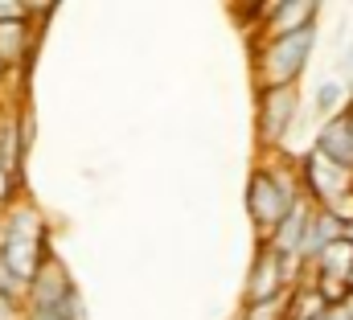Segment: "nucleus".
<instances>
[{"label":"nucleus","mask_w":353,"mask_h":320,"mask_svg":"<svg viewBox=\"0 0 353 320\" xmlns=\"http://www.w3.org/2000/svg\"><path fill=\"white\" fill-rule=\"evenodd\" d=\"M304 201V181H300V157L288 152H271L251 164L247 177V218L255 226L259 242H267L279 222Z\"/></svg>","instance_id":"f257e3e1"},{"label":"nucleus","mask_w":353,"mask_h":320,"mask_svg":"<svg viewBox=\"0 0 353 320\" xmlns=\"http://www.w3.org/2000/svg\"><path fill=\"white\" fill-rule=\"evenodd\" d=\"M54 254V234L46 214L25 197L8 210H0V263L29 288L37 279V271L46 267V259Z\"/></svg>","instance_id":"f03ea898"},{"label":"nucleus","mask_w":353,"mask_h":320,"mask_svg":"<svg viewBox=\"0 0 353 320\" xmlns=\"http://www.w3.org/2000/svg\"><path fill=\"white\" fill-rule=\"evenodd\" d=\"M312 54H316V29H304V33H292V37H279V41H251L255 90L300 86Z\"/></svg>","instance_id":"7ed1b4c3"},{"label":"nucleus","mask_w":353,"mask_h":320,"mask_svg":"<svg viewBox=\"0 0 353 320\" xmlns=\"http://www.w3.org/2000/svg\"><path fill=\"white\" fill-rule=\"evenodd\" d=\"M308 275V267L296 259V254H283L275 250L271 242L255 246V263L247 271V283H243V308L251 304H271V300H288L292 288Z\"/></svg>","instance_id":"20e7f679"},{"label":"nucleus","mask_w":353,"mask_h":320,"mask_svg":"<svg viewBox=\"0 0 353 320\" xmlns=\"http://www.w3.org/2000/svg\"><path fill=\"white\" fill-rule=\"evenodd\" d=\"M29 312H46L58 320H87V300H83V292H79V283L58 250L46 259V267L29 283Z\"/></svg>","instance_id":"39448f33"},{"label":"nucleus","mask_w":353,"mask_h":320,"mask_svg":"<svg viewBox=\"0 0 353 320\" xmlns=\"http://www.w3.org/2000/svg\"><path fill=\"white\" fill-rule=\"evenodd\" d=\"M300 86H275V90H255V148L259 157L283 152L288 136L300 115Z\"/></svg>","instance_id":"423d86ee"},{"label":"nucleus","mask_w":353,"mask_h":320,"mask_svg":"<svg viewBox=\"0 0 353 320\" xmlns=\"http://www.w3.org/2000/svg\"><path fill=\"white\" fill-rule=\"evenodd\" d=\"M300 181H304V197L316 210H333L337 201L353 197V168H341V164L325 160L316 148L300 152Z\"/></svg>","instance_id":"0eeeda50"},{"label":"nucleus","mask_w":353,"mask_h":320,"mask_svg":"<svg viewBox=\"0 0 353 320\" xmlns=\"http://www.w3.org/2000/svg\"><path fill=\"white\" fill-rule=\"evenodd\" d=\"M25 160H29V152L21 148L12 111H4L0 115V210L25 201Z\"/></svg>","instance_id":"6e6552de"},{"label":"nucleus","mask_w":353,"mask_h":320,"mask_svg":"<svg viewBox=\"0 0 353 320\" xmlns=\"http://www.w3.org/2000/svg\"><path fill=\"white\" fill-rule=\"evenodd\" d=\"M316 21H321V4L316 0H271L263 25H259V33L251 41H279V37L316 29Z\"/></svg>","instance_id":"1a4fd4ad"},{"label":"nucleus","mask_w":353,"mask_h":320,"mask_svg":"<svg viewBox=\"0 0 353 320\" xmlns=\"http://www.w3.org/2000/svg\"><path fill=\"white\" fill-rule=\"evenodd\" d=\"M37 41H41V29H37L29 17L0 25V62H4L17 79H29V66H33V58H37Z\"/></svg>","instance_id":"9d476101"},{"label":"nucleus","mask_w":353,"mask_h":320,"mask_svg":"<svg viewBox=\"0 0 353 320\" xmlns=\"http://www.w3.org/2000/svg\"><path fill=\"white\" fill-rule=\"evenodd\" d=\"M308 148H316L325 160H333L341 168H353V115H350V107L341 115H333L329 123H321V132L312 136Z\"/></svg>","instance_id":"9b49d317"},{"label":"nucleus","mask_w":353,"mask_h":320,"mask_svg":"<svg viewBox=\"0 0 353 320\" xmlns=\"http://www.w3.org/2000/svg\"><path fill=\"white\" fill-rule=\"evenodd\" d=\"M337 239H345V222H341L333 210H316V214H312V226H308V239L300 246V263L312 271V263H316Z\"/></svg>","instance_id":"f8f14e48"},{"label":"nucleus","mask_w":353,"mask_h":320,"mask_svg":"<svg viewBox=\"0 0 353 320\" xmlns=\"http://www.w3.org/2000/svg\"><path fill=\"white\" fill-rule=\"evenodd\" d=\"M312 214H316V206L304 197V201H300V206H296V210H292L283 222H279V230H275L267 242H271L275 250H283V254H296V259H300V246H304V239H308Z\"/></svg>","instance_id":"ddd939ff"},{"label":"nucleus","mask_w":353,"mask_h":320,"mask_svg":"<svg viewBox=\"0 0 353 320\" xmlns=\"http://www.w3.org/2000/svg\"><path fill=\"white\" fill-rule=\"evenodd\" d=\"M350 99H353V82L325 79L316 90H312V115H316L321 123H329L333 115H341V111L350 107Z\"/></svg>","instance_id":"4468645a"},{"label":"nucleus","mask_w":353,"mask_h":320,"mask_svg":"<svg viewBox=\"0 0 353 320\" xmlns=\"http://www.w3.org/2000/svg\"><path fill=\"white\" fill-rule=\"evenodd\" d=\"M329 312V304H325V296L316 292V279H312V271L292 288V296H288V320H321Z\"/></svg>","instance_id":"2eb2a0df"},{"label":"nucleus","mask_w":353,"mask_h":320,"mask_svg":"<svg viewBox=\"0 0 353 320\" xmlns=\"http://www.w3.org/2000/svg\"><path fill=\"white\" fill-rule=\"evenodd\" d=\"M312 271L316 275H329V279H345L350 283L353 275V242L350 239H337L316 263H312Z\"/></svg>","instance_id":"dca6fc26"},{"label":"nucleus","mask_w":353,"mask_h":320,"mask_svg":"<svg viewBox=\"0 0 353 320\" xmlns=\"http://www.w3.org/2000/svg\"><path fill=\"white\" fill-rule=\"evenodd\" d=\"M25 17H29V4H25V0H0V25L25 21Z\"/></svg>","instance_id":"f3484780"},{"label":"nucleus","mask_w":353,"mask_h":320,"mask_svg":"<svg viewBox=\"0 0 353 320\" xmlns=\"http://www.w3.org/2000/svg\"><path fill=\"white\" fill-rule=\"evenodd\" d=\"M325 320H353L350 304H333V308H329V312H325Z\"/></svg>","instance_id":"a211bd4d"},{"label":"nucleus","mask_w":353,"mask_h":320,"mask_svg":"<svg viewBox=\"0 0 353 320\" xmlns=\"http://www.w3.org/2000/svg\"><path fill=\"white\" fill-rule=\"evenodd\" d=\"M12 79V70H8V66H4V62H0V86H4V82Z\"/></svg>","instance_id":"6ab92c4d"},{"label":"nucleus","mask_w":353,"mask_h":320,"mask_svg":"<svg viewBox=\"0 0 353 320\" xmlns=\"http://www.w3.org/2000/svg\"><path fill=\"white\" fill-rule=\"evenodd\" d=\"M25 320H58V317H46V312H29Z\"/></svg>","instance_id":"aec40b11"},{"label":"nucleus","mask_w":353,"mask_h":320,"mask_svg":"<svg viewBox=\"0 0 353 320\" xmlns=\"http://www.w3.org/2000/svg\"><path fill=\"white\" fill-rule=\"evenodd\" d=\"M345 239H350V242H353V222H345Z\"/></svg>","instance_id":"412c9836"},{"label":"nucleus","mask_w":353,"mask_h":320,"mask_svg":"<svg viewBox=\"0 0 353 320\" xmlns=\"http://www.w3.org/2000/svg\"><path fill=\"white\" fill-rule=\"evenodd\" d=\"M345 304H350V312H353V296H350V300H345Z\"/></svg>","instance_id":"4be33fe9"},{"label":"nucleus","mask_w":353,"mask_h":320,"mask_svg":"<svg viewBox=\"0 0 353 320\" xmlns=\"http://www.w3.org/2000/svg\"><path fill=\"white\" fill-rule=\"evenodd\" d=\"M350 292H353V275H350Z\"/></svg>","instance_id":"5701e85b"},{"label":"nucleus","mask_w":353,"mask_h":320,"mask_svg":"<svg viewBox=\"0 0 353 320\" xmlns=\"http://www.w3.org/2000/svg\"><path fill=\"white\" fill-rule=\"evenodd\" d=\"M350 115H353V99H350Z\"/></svg>","instance_id":"b1692460"}]
</instances>
